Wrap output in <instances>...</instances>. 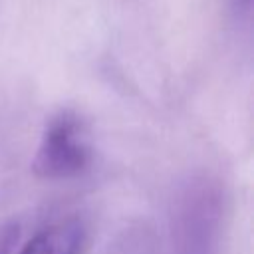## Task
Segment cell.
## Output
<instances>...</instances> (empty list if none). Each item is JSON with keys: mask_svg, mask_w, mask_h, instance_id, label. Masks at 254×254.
I'll list each match as a JSON object with an SVG mask.
<instances>
[{"mask_svg": "<svg viewBox=\"0 0 254 254\" xmlns=\"http://www.w3.org/2000/svg\"><path fill=\"white\" fill-rule=\"evenodd\" d=\"M91 163V145L79 115L62 111L50 119L38 145L32 169L42 179H71Z\"/></svg>", "mask_w": 254, "mask_h": 254, "instance_id": "1", "label": "cell"}, {"mask_svg": "<svg viewBox=\"0 0 254 254\" xmlns=\"http://www.w3.org/2000/svg\"><path fill=\"white\" fill-rule=\"evenodd\" d=\"M81 226L73 220L38 232L18 254H79Z\"/></svg>", "mask_w": 254, "mask_h": 254, "instance_id": "2", "label": "cell"}, {"mask_svg": "<svg viewBox=\"0 0 254 254\" xmlns=\"http://www.w3.org/2000/svg\"><path fill=\"white\" fill-rule=\"evenodd\" d=\"M18 242V224H6L0 228V254H12Z\"/></svg>", "mask_w": 254, "mask_h": 254, "instance_id": "3", "label": "cell"}, {"mask_svg": "<svg viewBox=\"0 0 254 254\" xmlns=\"http://www.w3.org/2000/svg\"><path fill=\"white\" fill-rule=\"evenodd\" d=\"M230 4H232V10H234L238 16H248L252 0H230Z\"/></svg>", "mask_w": 254, "mask_h": 254, "instance_id": "4", "label": "cell"}]
</instances>
